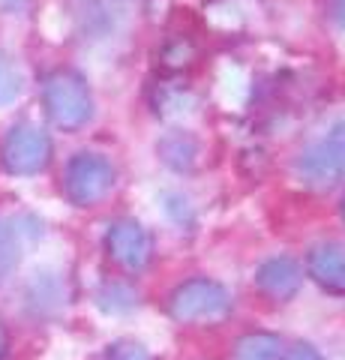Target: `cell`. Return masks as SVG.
I'll return each instance as SVG.
<instances>
[{
  "label": "cell",
  "mask_w": 345,
  "mask_h": 360,
  "mask_svg": "<svg viewBox=\"0 0 345 360\" xmlns=\"http://www.w3.org/2000/svg\"><path fill=\"white\" fill-rule=\"evenodd\" d=\"M9 354V330H6V324L0 321V360H6Z\"/></svg>",
  "instance_id": "ac0fdd59"
},
{
  "label": "cell",
  "mask_w": 345,
  "mask_h": 360,
  "mask_svg": "<svg viewBox=\"0 0 345 360\" xmlns=\"http://www.w3.org/2000/svg\"><path fill=\"white\" fill-rule=\"evenodd\" d=\"M117 184V172L99 153H75L63 174V193L72 205L93 207L111 195Z\"/></svg>",
  "instance_id": "277c9868"
},
{
  "label": "cell",
  "mask_w": 345,
  "mask_h": 360,
  "mask_svg": "<svg viewBox=\"0 0 345 360\" xmlns=\"http://www.w3.org/2000/svg\"><path fill=\"white\" fill-rule=\"evenodd\" d=\"M169 312L181 324H214L231 312V297L214 279H189L174 288Z\"/></svg>",
  "instance_id": "3957f363"
},
{
  "label": "cell",
  "mask_w": 345,
  "mask_h": 360,
  "mask_svg": "<svg viewBox=\"0 0 345 360\" xmlns=\"http://www.w3.org/2000/svg\"><path fill=\"white\" fill-rule=\"evenodd\" d=\"M294 174L309 189H333L345 184V117H337L297 153Z\"/></svg>",
  "instance_id": "6da1fadb"
},
{
  "label": "cell",
  "mask_w": 345,
  "mask_h": 360,
  "mask_svg": "<svg viewBox=\"0 0 345 360\" xmlns=\"http://www.w3.org/2000/svg\"><path fill=\"white\" fill-rule=\"evenodd\" d=\"M306 270L321 288L345 295V243H315L306 255Z\"/></svg>",
  "instance_id": "52a82bcc"
},
{
  "label": "cell",
  "mask_w": 345,
  "mask_h": 360,
  "mask_svg": "<svg viewBox=\"0 0 345 360\" xmlns=\"http://www.w3.org/2000/svg\"><path fill=\"white\" fill-rule=\"evenodd\" d=\"M327 13H330L333 25L339 30H345V0H327Z\"/></svg>",
  "instance_id": "e0dca14e"
},
{
  "label": "cell",
  "mask_w": 345,
  "mask_h": 360,
  "mask_svg": "<svg viewBox=\"0 0 345 360\" xmlns=\"http://www.w3.org/2000/svg\"><path fill=\"white\" fill-rule=\"evenodd\" d=\"M282 360H325V357H321L318 348H313L309 342H297V345H292V348H285Z\"/></svg>",
  "instance_id": "2e32d148"
},
{
  "label": "cell",
  "mask_w": 345,
  "mask_h": 360,
  "mask_svg": "<svg viewBox=\"0 0 345 360\" xmlns=\"http://www.w3.org/2000/svg\"><path fill=\"white\" fill-rule=\"evenodd\" d=\"M157 150L162 153V160L169 162L171 168H177V172H186V168H193L195 160H198V141L189 132H169L160 141Z\"/></svg>",
  "instance_id": "9c48e42d"
},
{
  "label": "cell",
  "mask_w": 345,
  "mask_h": 360,
  "mask_svg": "<svg viewBox=\"0 0 345 360\" xmlns=\"http://www.w3.org/2000/svg\"><path fill=\"white\" fill-rule=\"evenodd\" d=\"M342 217H345V205H342Z\"/></svg>",
  "instance_id": "d6986e66"
},
{
  "label": "cell",
  "mask_w": 345,
  "mask_h": 360,
  "mask_svg": "<svg viewBox=\"0 0 345 360\" xmlns=\"http://www.w3.org/2000/svg\"><path fill=\"white\" fill-rule=\"evenodd\" d=\"M42 105L58 129L75 132L93 117V96L75 70H54L42 78Z\"/></svg>",
  "instance_id": "7a4b0ae2"
},
{
  "label": "cell",
  "mask_w": 345,
  "mask_h": 360,
  "mask_svg": "<svg viewBox=\"0 0 345 360\" xmlns=\"http://www.w3.org/2000/svg\"><path fill=\"white\" fill-rule=\"evenodd\" d=\"M21 258V240H18V229L13 222L0 219V283L18 267Z\"/></svg>",
  "instance_id": "4fadbf2b"
},
{
  "label": "cell",
  "mask_w": 345,
  "mask_h": 360,
  "mask_svg": "<svg viewBox=\"0 0 345 360\" xmlns=\"http://www.w3.org/2000/svg\"><path fill=\"white\" fill-rule=\"evenodd\" d=\"M21 90H25V75H21L18 63L0 51V108L13 105L21 96Z\"/></svg>",
  "instance_id": "7c38bea8"
},
{
  "label": "cell",
  "mask_w": 345,
  "mask_h": 360,
  "mask_svg": "<svg viewBox=\"0 0 345 360\" xmlns=\"http://www.w3.org/2000/svg\"><path fill=\"white\" fill-rule=\"evenodd\" d=\"M63 303V288H60V279H54L48 274L37 276L33 283L27 285V307L33 309H58Z\"/></svg>",
  "instance_id": "8fae6325"
},
{
  "label": "cell",
  "mask_w": 345,
  "mask_h": 360,
  "mask_svg": "<svg viewBox=\"0 0 345 360\" xmlns=\"http://www.w3.org/2000/svg\"><path fill=\"white\" fill-rule=\"evenodd\" d=\"M300 283V264L288 255H276V258H267V262L255 270V285H259L261 295L273 297V300H288L297 295Z\"/></svg>",
  "instance_id": "ba28073f"
},
{
  "label": "cell",
  "mask_w": 345,
  "mask_h": 360,
  "mask_svg": "<svg viewBox=\"0 0 345 360\" xmlns=\"http://www.w3.org/2000/svg\"><path fill=\"white\" fill-rule=\"evenodd\" d=\"M51 153H54V148H51L48 132H42L37 123H15L4 139L0 160H4V168L9 174L33 177L48 168Z\"/></svg>",
  "instance_id": "5b68a950"
},
{
  "label": "cell",
  "mask_w": 345,
  "mask_h": 360,
  "mask_svg": "<svg viewBox=\"0 0 345 360\" xmlns=\"http://www.w3.org/2000/svg\"><path fill=\"white\" fill-rule=\"evenodd\" d=\"M285 345L273 333H249L237 342L235 360H282Z\"/></svg>",
  "instance_id": "30bf717a"
},
{
  "label": "cell",
  "mask_w": 345,
  "mask_h": 360,
  "mask_svg": "<svg viewBox=\"0 0 345 360\" xmlns=\"http://www.w3.org/2000/svg\"><path fill=\"white\" fill-rule=\"evenodd\" d=\"M108 360H153V357L138 342H117V345H111Z\"/></svg>",
  "instance_id": "9a60e30c"
},
{
  "label": "cell",
  "mask_w": 345,
  "mask_h": 360,
  "mask_svg": "<svg viewBox=\"0 0 345 360\" xmlns=\"http://www.w3.org/2000/svg\"><path fill=\"white\" fill-rule=\"evenodd\" d=\"M132 303H136V295H132L124 283H108L103 291H99V307H105L108 312L132 309Z\"/></svg>",
  "instance_id": "5bb4252c"
},
{
  "label": "cell",
  "mask_w": 345,
  "mask_h": 360,
  "mask_svg": "<svg viewBox=\"0 0 345 360\" xmlns=\"http://www.w3.org/2000/svg\"><path fill=\"white\" fill-rule=\"evenodd\" d=\"M105 250L115 264L129 270V274H138L153 258V238L136 219H117L115 225H108Z\"/></svg>",
  "instance_id": "8992f818"
}]
</instances>
